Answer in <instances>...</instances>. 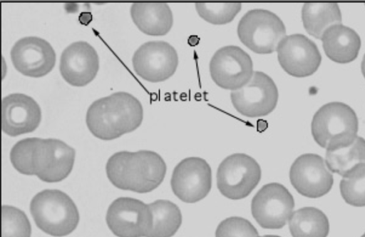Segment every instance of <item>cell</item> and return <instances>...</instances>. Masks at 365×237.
Listing matches in <instances>:
<instances>
[{
    "instance_id": "cell-7",
    "label": "cell",
    "mask_w": 365,
    "mask_h": 237,
    "mask_svg": "<svg viewBox=\"0 0 365 237\" xmlns=\"http://www.w3.org/2000/svg\"><path fill=\"white\" fill-rule=\"evenodd\" d=\"M259 164L252 156L235 153L225 158L217 170V186L222 195L232 200L248 196L261 179Z\"/></svg>"
},
{
    "instance_id": "cell-1",
    "label": "cell",
    "mask_w": 365,
    "mask_h": 237,
    "mask_svg": "<svg viewBox=\"0 0 365 237\" xmlns=\"http://www.w3.org/2000/svg\"><path fill=\"white\" fill-rule=\"evenodd\" d=\"M143 118L140 101L131 94L118 91L94 101L87 110L86 122L94 136L110 141L137 129Z\"/></svg>"
},
{
    "instance_id": "cell-24",
    "label": "cell",
    "mask_w": 365,
    "mask_h": 237,
    "mask_svg": "<svg viewBox=\"0 0 365 237\" xmlns=\"http://www.w3.org/2000/svg\"><path fill=\"white\" fill-rule=\"evenodd\" d=\"M325 162L328 169L344 176L356 165L365 163V139L357 136L352 143L335 151H327Z\"/></svg>"
},
{
    "instance_id": "cell-14",
    "label": "cell",
    "mask_w": 365,
    "mask_h": 237,
    "mask_svg": "<svg viewBox=\"0 0 365 237\" xmlns=\"http://www.w3.org/2000/svg\"><path fill=\"white\" fill-rule=\"evenodd\" d=\"M289 180L299 194L311 198L326 195L334 183L333 175L324 158L312 153L302 154L294 161Z\"/></svg>"
},
{
    "instance_id": "cell-27",
    "label": "cell",
    "mask_w": 365,
    "mask_h": 237,
    "mask_svg": "<svg viewBox=\"0 0 365 237\" xmlns=\"http://www.w3.org/2000/svg\"><path fill=\"white\" fill-rule=\"evenodd\" d=\"M2 236L31 237V223L21 210L11 206H2Z\"/></svg>"
},
{
    "instance_id": "cell-28",
    "label": "cell",
    "mask_w": 365,
    "mask_h": 237,
    "mask_svg": "<svg viewBox=\"0 0 365 237\" xmlns=\"http://www.w3.org/2000/svg\"><path fill=\"white\" fill-rule=\"evenodd\" d=\"M215 237H261L247 219L231 216L222 221L215 231Z\"/></svg>"
},
{
    "instance_id": "cell-31",
    "label": "cell",
    "mask_w": 365,
    "mask_h": 237,
    "mask_svg": "<svg viewBox=\"0 0 365 237\" xmlns=\"http://www.w3.org/2000/svg\"><path fill=\"white\" fill-rule=\"evenodd\" d=\"M361 72L363 74V76L365 78V54H364V55L363 56V59H362V61H361Z\"/></svg>"
},
{
    "instance_id": "cell-6",
    "label": "cell",
    "mask_w": 365,
    "mask_h": 237,
    "mask_svg": "<svg viewBox=\"0 0 365 237\" xmlns=\"http://www.w3.org/2000/svg\"><path fill=\"white\" fill-rule=\"evenodd\" d=\"M75 150L61 140L33 137L30 156L31 176L47 183L58 182L71 172Z\"/></svg>"
},
{
    "instance_id": "cell-25",
    "label": "cell",
    "mask_w": 365,
    "mask_h": 237,
    "mask_svg": "<svg viewBox=\"0 0 365 237\" xmlns=\"http://www.w3.org/2000/svg\"><path fill=\"white\" fill-rule=\"evenodd\" d=\"M339 190L344 201L353 206H365V163L354 166L339 183Z\"/></svg>"
},
{
    "instance_id": "cell-15",
    "label": "cell",
    "mask_w": 365,
    "mask_h": 237,
    "mask_svg": "<svg viewBox=\"0 0 365 237\" xmlns=\"http://www.w3.org/2000/svg\"><path fill=\"white\" fill-rule=\"evenodd\" d=\"M276 51L281 67L294 77H306L313 74L322 61V56L316 44L302 34L286 36L279 42Z\"/></svg>"
},
{
    "instance_id": "cell-32",
    "label": "cell",
    "mask_w": 365,
    "mask_h": 237,
    "mask_svg": "<svg viewBox=\"0 0 365 237\" xmlns=\"http://www.w3.org/2000/svg\"><path fill=\"white\" fill-rule=\"evenodd\" d=\"M261 237H281V236H277V235H264Z\"/></svg>"
},
{
    "instance_id": "cell-21",
    "label": "cell",
    "mask_w": 365,
    "mask_h": 237,
    "mask_svg": "<svg viewBox=\"0 0 365 237\" xmlns=\"http://www.w3.org/2000/svg\"><path fill=\"white\" fill-rule=\"evenodd\" d=\"M288 223L292 237H327L330 229L327 215L313 206L294 211Z\"/></svg>"
},
{
    "instance_id": "cell-3",
    "label": "cell",
    "mask_w": 365,
    "mask_h": 237,
    "mask_svg": "<svg viewBox=\"0 0 365 237\" xmlns=\"http://www.w3.org/2000/svg\"><path fill=\"white\" fill-rule=\"evenodd\" d=\"M359 121L354 109L339 101L322 106L311 123L314 140L327 151L346 147L358 136Z\"/></svg>"
},
{
    "instance_id": "cell-19",
    "label": "cell",
    "mask_w": 365,
    "mask_h": 237,
    "mask_svg": "<svg viewBox=\"0 0 365 237\" xmlns=\"http://www.w3.org/2000/svg\"><path fill=\"white\" fill-rule=\"evenodd\" d=\"M321 40L326 55L333 61L346 64L354 61L361 48V39L351 28L341 24L329 27Z\"/></svg>"
},
{
    "instance_id": "cell-17",
    "label": "cell",
    "mask_w": 365,
    "mask_h": 237,
    "mask_svg": "<svg viewBox=\"0 0 365 237\" xmlns=\"http://www.w3.org/2000/svg\"><path fill=\"white\" fill-rule=\"evenodd\" d=\"M99 69L96 49L84 41H75L62 51L59 70L63 79L73 86H84L91 82Z\"/></svg>"
},
{
    "instance_id": "cell-12",
    "label": "cell",
    "mask_w": 365,
    "mask_h": 237,
    "mask_svg": "<svg viewBox=\"0 0 365 237\" xmlns=\"http://www.w3.org/2000/svg\"><path fill=\"white\" fill-rule=\"evenodd\" d=\"M212 170L202 158L187 157L174 168L170 179L173 193L182 201L194 203L205 198L212 188Z\"/></svg>"
},
{
    "instance_id": "cell-26",
    "label": "cell",
    "mask_w": 365,
    "mask_h": 237,
    "mask_svg": "<svg viewBox=\"0 0 365 237\" xmlns=\"http://www.w3.org/2000/svg\"><path fill=\"white\" fill-rule=\"evenodd\" d=\"M242 8L240 3H197L198 15L212 24H225L231 22Z\"/></svg>"
},
{
    "instance_id": "cell-4",
    "label": "cell",
    "mask_w": 365,
    "mask_h": 237,
    "mask_svg": "<svg viewBox=\"0 0 365 237\" xmlns=\"http://www.w3.org/2000/svg\"><path fill=\"white\" fill-rule=\"evenodd\" d=\"M30 211L38 228L53 236L70 234L79 222V213L73 200L57 189H46L36 194Z\"/></svg>"
},
{
    "instance_id": "cell-13",
    "label": "cell",
    "mask_w": 365,
    "mask_h": 237,
    "mask_svg": "<svg viewBox=\"0 0 365 237\" xmlns=\"http://www.w3.org/2000/svg\"><path fill=\"white\" fill-rule=\"evenodd\" d=\"M175 49L164 41H150L134 52L132 64L135 72L150 82H160L171 77L178 66Z\"/></svg>"
},
{
    "instance_id": "cell-5",
    "label": "cell",
    "mask_w": 365,
    "mask_h": 237,
    "mask_svg": "<svg viewBox=\"0 0 365 237\" xmlns=\"http://www.w3.org/2000/svg\"><path fill=\"white\" fill-rule=\"evenodd\" d=\"M237 33L241 42L251 51L268 54L276 51L286 36V28L276 14L267 9H255L240 19Z\"/></svg>"
},
{
    "instance_id": "cell-33",
    "label": "cell",
    "mask_w": 365,
    "mask_h": 237,
    "mask_svg": "<svg viewBox=\"0 0 365 237\" xmlns=\"http://www.w3.org/2000/svg\"><path fill=\"white\" fill-rule=\"evenodd\" d=\"M361 237H365V232L361 235Z\"/></svg>"
},
{
    "instance_id": "cell-18",
    "label": "cell",
    "mask_w": 365,
    "mask_h": 237,
    "mask_svg": "<svg viewBox=\"0 0 365 237\" xmlns=\"http://www.w3.org/2000/svg\"><path fill=\"white\" fill-rule=\"evenodd\" d=\"M41 111L31 96L20 93L11 94L2 99V131L10 136L31 133L40 124Z\"/></svg>"
},
{
    "instance_id": "cell-23",
    "label": "cell",
    "mask_w": 365,
    "mask_h": 237,
    "mask_svg": "<svg viewBox=\"0 0 365 237\" xmlns=\"http://www.w3.org/2000/svg\"><path fill=\"white\" fill-rule=\"evenodd\" d=\"M148 205L153 216V225L146 237L173 236L182 224L180 208L165 199L156 200Z\"/></svg>"
},
{
    "instance_id": "cell-11",
    "label": "cell",
    "mask_w": 365,
    "mask_h": 237,
    "mask_svg": "<svg viewBox=\"0 0 365 237\" xmlns=\"http://www.w3.org/2000/svg\"><path fill=\"white\" fill-rule=\"evenodd\" d=\"M106 219L110 230L118 237H146L153 225L149 205L130 197L113 201Z\"/></svg>"
},
{
    "instance_id": "cell-9",
    "label": "cell",
    "mask_w": 365,
    "mask_h": 237,
    "mask_svg": "<svg viewBox=\"0 0 365 237\" xmlns=\"http://www.w3.org/2000/svg\"><path fill=\"white\" fill-rule=\"evenodd\" d=\"M278 89L273 79L262 71H256L242 88L232 91L234 108L242 115L255 118L267 116L276 107Z\"/></svg>"
},
{
    "instance_id": "cell-20",
    "label": "cell",
    "mask_w": 365,
    "mask_h": 237,
    "mask_svg": "<svg viewBox=\"0 0 365 237\" xmlns=\"http://www.w3.org/2000/svg\"><path fill=\"white\" fill-rule=\"evenodd\" d=\"M130 12L136 26L148 35H165L173 24V12L165 3H134Z\"/></svg>"
},
{
    "instance_id": "cell-29",
    "label": "cell",
    "mask_w": 365,
    "mask_h": 237,
    "mask_svg": "<svg viewBox=\"0 0 365 237\" xmlns=\"http://www.w3.org/2000/svg\"><path fill=\"white\" fill-rule=\"evenodd\" d=\"M33 137L26 138L16 143L10 151L11 164L19 173L31 176L30 156Z\"/></svg>"
},
{
    "instance_id": "cell-2",
    "label": "cell",
    "mask_w": 365,
    "mask_h": 237,
    "mask_svg": "<svg viewBox=\"0 0 365 237\" xmlns=\"http://www.w3.org/2000/svg\"><path fill=\"white\" fill-rule=\"evenodd\" d=\"M106 171L109 181L118 188L145 193L161 184L167 166L161 156L155 151H123L108 158Z\"/></svg>"
},
{
    "instance_id": "cell-22",
    "label": "cell",
    "mask_w": 365,
    "mask_h": 237,
    "mask_svg": "<svg viewBox=\"0 0 365 237\" xmlns=\"http://www.w3.org/2000/svg\"><path fill=\"white\" fill-rule=\"evenodd\" d=\"M302 19L305 30L312 36L321 39L332 25L341 22V14L334 3H306L302 9Z\"/></svg>"
},
{
    "instance_id": "cell-8",
    "label": "cell",
    "mask_w": 365,
    "mask_h": 237,
    "mask_svg": "<svg viewBox=\"0 0 365 237\" xmlns=\"http://www.w3.org/2000/svg\"><path fill=\"white\" fill-rule=\"evenodd\" d=\"M294 208V199L289 191L277 182L264 185L254 196L251 212L263 228L279 229L289 221Z\"/></svg>"
},
{
    "instance_id": "cell-10",
    "label": "cell",
    "mask_w": 365,
    "mask_h": 237,
    "mask_svg": "<svg viewBox=\"0 0 365 237\" xmlns=\"http://www.w3.org/2000/svg\"><path fill=\"white\" fill-rule=\"evenodd\" d=\"M209 69L212 81L218 86L232 91L245 86L254 74L250 56L235 45L217 49L210 59Z\"/></svg>"
},
{
    "instance_id": "cell-16",
    "label": "cell",
    "mask_w": 365,
    "mask_h": 237,
    "mask_svg": "<svg viewBox=\"0 0 365 237\" xmlns=\"http://www.w3.org/2000/svg\"><path fill=\"white\" fill-rule=\"evenodd\" d=\"M14 68L24 76L39 78L53 69L56 55L46 40L37 36H26L14 44L10 52Z\"/></svg>"
},
{
    "instance_id": "cell-30",
    "label": "cell",
    "mask_w": 365,
    "mask_h": 237,
    "mask_svg": "<svg viewBox=\"0 0 365 237\" xmlns=\"http://www.w3.org/2000/svg\"><path fill=\"white\" fill-rule=\"evenodd\" d=\"M267 127V123L264 120H259L257 122V128L260 131H264Z\"/></svg>"
}]
</instances>
